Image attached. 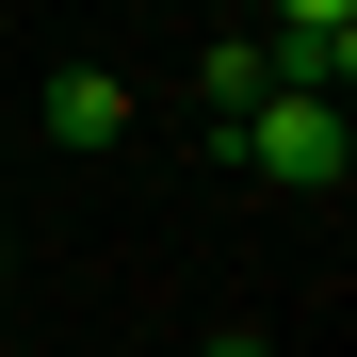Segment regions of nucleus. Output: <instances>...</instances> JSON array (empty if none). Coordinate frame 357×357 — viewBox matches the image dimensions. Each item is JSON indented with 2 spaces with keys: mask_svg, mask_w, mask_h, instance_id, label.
<instances>
[{
  "mask_svg": "<svg viewBox=\"0 0 357 357\" xmlns=\"http://www.w3.org/2000/svg\"><path fill=\"white\" fill-rule=\"evenodd\" d=\"M260 82L276 98H341L357 82V0H276L260 17Z\"/></svg>",
  "mask_w": 357,
  "mask_h": 357,
  "instance_id": "nucleus-1",
  "label": "nucleus"
},
{
  "mask_svg": "<svg viewBox=\"0 0 357 357\" xmlns=\"http://www.w3.org/2000/svg\"><path fill=\"white\" fill-rule=\"evenodd\" d=\"M227 146H244L260 178H292V195H325V178L357 162V146H341V98H260V114H244Z\"/></svg>",
  "mask_w": 357,
  "mask_h": 357,
  "instance_id": "nucleus-2",
  "label": "nucleus"
},
{
  "mask_svg": "<svg viewBox=\"0 0 357 357\" xmlns=\"http://www.w3.org/2000/svg\"><path fill=\"white\" fill-rule=\"evenodd\" d=\"M49 146H130V82H114V66H66V82H49Z\"/></svg>",
  "mask_w": 357,
  "mask_h": 357,
  "instance_id": "nucleus-3",
  "label": "nucleus"
},
{
  "mask_svg": "<svg viewBox=\"0 0 357 357\" xmlns=\"http://www.w3.org/2000/svg\"><path fill=\"white\" fill-rule=\"evenodd\" d=\"M260 98H276V82H260V33H211V49H195V114H211V130H244Z\"/></svg>",
  "mask_w": 357,
  "mask_h": 357,
  "instance_id": "nucleus-4",
  "label": "nucleus"
},
{
  "mask_svg": "<svg viewBox=\"0 0 357 357\" xmlns=\"http://www.w3.org/2000/svg\"><path fill=\"white\" fill-rule=\"evenodd\" d=\"M195 357H276V341H260V325H227V341H195Z\"/></svg>",
  "mask_w": 357,
  "mask_h": 357,
  "instance_id": "nucleus-5",
  "label": "nucleus"
}]
</instances>
